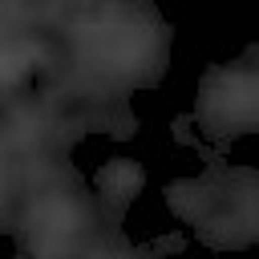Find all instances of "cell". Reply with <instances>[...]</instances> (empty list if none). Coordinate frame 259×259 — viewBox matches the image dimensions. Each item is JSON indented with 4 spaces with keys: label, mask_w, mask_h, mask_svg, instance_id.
<instances>
[{
    "label": "cell",
    "mask_w": 259,
    "mask_h": 259,
    "mask_svg": "<svg viewBox=\"0 0 259 259\" xmlns=\"http://www.w3.org/2000/svg\"><path fill=\"white\" fill-rule=\"evenodd\" d=\"M32 251L45 255V259H57L69 251V239L77 235V210L65 202V198H45L36 210H32Z\"/></svg>",
    "instance_id": "6da1fadb"
}]
</instances>
